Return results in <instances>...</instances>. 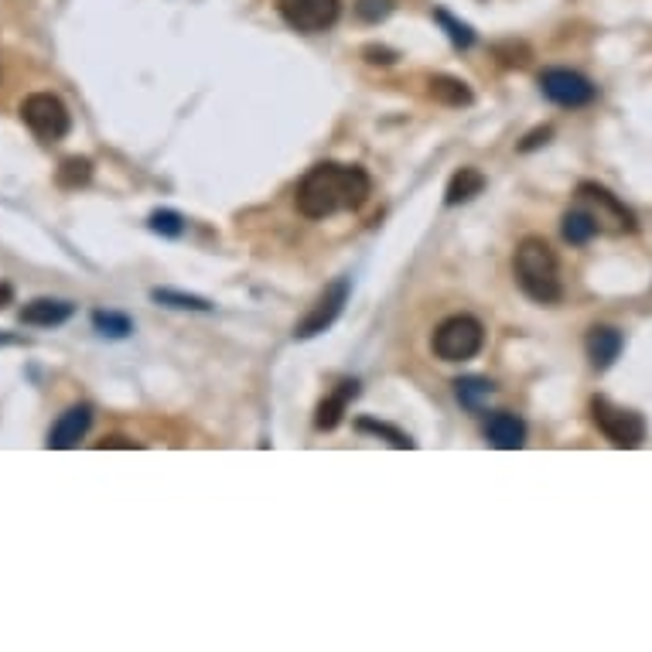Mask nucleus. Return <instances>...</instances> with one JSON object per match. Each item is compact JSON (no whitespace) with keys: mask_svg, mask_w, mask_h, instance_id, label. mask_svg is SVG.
I'll use <instances>...</instances> for the list:
<instances>
[{"mask_svg":"<svg viewBox=\"0 0 652 652\" xmlns=\"http://www.w3.org/2000/svg\"><path fill=\"white\" fill-rule=\"evenodd\" d=\"M11 297H14L11 284H0V308H7V304H11Z\"/></svg>","mask_w":652,"mask_h":652,"instance_id":"30","label":"nucleus"},{"mask_svg":"<svg viewBox=\"0 0 652 652\" xmlns=\"http://www.w3.org/2000/svg\"><path fill=\"white\" fill-rule=\"evenodd\" d=\"M356 396H359V383H356V379H345V383H338V390L318 403V414H315V427H318V431H335V427L342 424L345 410H349V400H356Z\"/></svg>","mask_w":652,"mask_h":652,"instance_id":"13","label":"nucleus"},{"mask_svg":"<svg viewBox=\"0 0 652 652\" xmlns=\"http://www.w3.org/2000/svg\"><path fill=\"white\" fill-rule=\"evenodd\" d=\"M485 434H489V441L499 451H516V448H523V444H526V424L516 414H509V410L492 414L489 424H485Z\"/></svg>","mask_w":652,"mask_h":652,"instance_id":"14","label":"nucleus"},{"mask_svg":"<svg viewBox=\"0 0 652 652\" xmlns=\"http://www.w3.org/2000/svg\"><path fill=\"white\" fill-rule=\"evenodd\" d=\"M356 14H359V21L379 24V21H386L393 14V0H359Z\"/></svg>","mask_w":652,"mask_h":652,"instance_id":"26","label":"nucleus"},{"mask_svg":"<svg viewBox=\"0 0 652 652\" xmlns=\"http://www.w3.org/2000/svg\"><path fill=\"white\" fill-rule=\"evenodd\" d=\"M277 14L301 35H321L342 18V0H277Z\"/></svg>","mask_w":652,"mask_h":652,"instance_id":"7","label":"nucleus"},{"mask_svg":"<svg viewBox=\"0 0 652 652\" xmlns=\"http://www.w3.org/2000/svg\"><path fill=\"white\" fill-rule=\"evenodd\" d=\"M356 427H359V431L376 434V437H386V441H390L393 448H414V441H410L407 434L396 431V427H390V424H383V420H369V417H362V420H356Z\"/></svg>","mask_w":652,"mask_h":652,"instance_id":"23","label":"nucleus"},{"mask_svg":"<svg viewBox=\"0 0 652 652\" xmlns=\"http://www.w3.org/2000/svg\"><path fill=\"white\" fill-rule=\"evenodd\" d=\"M560 233H564V239L571 246H584V243H591L601 229H598V219H594L584 205H577V209H571L564 219H560Z\"/></svg>","mask_w":652,"mask_h":652,"instance_id":"15","label":"nucleus"},{"mask_svg":"<svg viewBox=\"0 0 652 652\" xmlns=\"http://www.w3.org/2000/svg\"><path fill=\"white\" fill-rule=\"evenodd\" d=\"M55 181L65 192H76V188H86L93 181V161L89 158H65L55 171Z\"/></svg>","mask_w":652,"mask_h":652,"instance_id":"18","label":"nucleus"},{"mask_svg":"<svg viewBox=\"0 0 652 652\" xmlns=\"http://www.w3.org/2000/svg\"><path fill=\"white\" fill-rule=\"evenodd\" d=\"M431 96L437 99L441 106H472V89H468L465 79H455V76H431L427 82Z\"/></svg>","mask_w":652,"mask_h":652,"instance_id":"17","label":"nucleus"},{"mask_svg":"<svg viewBox=\"0 0 652 652\" xmlns=\"http://www.w3.org/2000/svg\"><path fill=\"white\" fill-rule=\"evenodd\" d=\"M485 188V175L478 168H461L451 175L448 181V192H444V202L448 205H461V202H472L475 195H482Z\"/></svg>","mask_w":652,"mask_h":652,"instance_id":"16","label":"nucleus"},{"mask_svg":"<svg viewBox=\"0 0 652 652\" xmlns=\"http://www.w3.org/2000/svg\"><path fill=\"white\" fill-rule=\"evenodd\" d=\"M540 89L550 103L567 106V110H581V106L594 103V96H598V86L574 69H543Z\"/></svg>","mask_w":652,"mask_h":652,"instance_id":"8","label":"nucleus"},{"mask_svg":"<svg viewBox=\"0 0 652 652\" xmlns=\"http://www.w3.org/2000/svg\"><path fill=\"white\" fill-rule=\"evenodd\" d=\"M434 18L448 28V38L455 41V48H472L475 45V31L468 28V24H461V21H455L451 18L448 11H434Z\"/></svg>","mask_w":652,"mask_h":652,"instance_id":"24","label":"nucleus"},{"mask_svg":"<svg viewBox=\"0 0 652 652\" xmlns=\"http://www.w3.org/2000/svg\"><path fill=\"white\" fill-rule=\"evenodd\" d=\"M550 134H554V127H540V130H533V134H530V137H526V140H523V144H519V151H523V154H526V151H533V147H540V144H547V140H550Z\"/></svg>","mask_w":652,"mask_h":652,"instance_id":"29","label":"nucleus"},{"mask_svg":"<svg viewBox=\"0 0 652 652\" xmlns=\"http://www.w3.org/2000/svg\"><path fill=\"white\" fill-rule=\"evenodd\" d=\"M362 59H366L369 65H393L400 55H396L393 48H383V45H366L362 48Z\"/></svg>","mask_w":652,"mask_h":652,"instance_id":"27","label":"nucleus"},{"mask_svg":"<svg viewBox=\"0 0 652 652\" xmlns=\"http://www.w3.org/2000/svg\"><path fill=\"white\" fill-rule=\"evenodd\" d=\"M96 448H99V451H106V448L134 451V448H137V441H130V437H123V434H110V437H103V441H96Z\"/></svg>","mask_w":652,"mask_h":652,"instance_id":"28","label":"nucleus"},{"mask_svg":"<svg viewBox=\"0 0 652 652\" xmlns=\"http://www.w3.org/2000/svg\"><path fill=\"white\" fill-rule=\"evenodd\" d=\"M93 328L99 335H110V338H127L134 332V321L120 311H93Z\"/></svg>","mask_w":652,"mask_h":652,"instance_id":"21","label":"nucleus"},{"mask_svg":"<svg viewBox=\"0 0 652 652\" xmlns=\"http://www.w3.org/2000/svg\"><path fill=\"white\" fill-rule=\"evenodd\" d=\"M577 202H581L584 209H588L591 216L598 219L601 233H618V236H622V233H635V229H639V222H635V212L625 202H618V198L608 192L605 185L581 181V185H577Z\"/></svg>","mask_w":652,"mask_h":652,"instance_id":"5","label":"nucleus"},{"mask_svg":"<svg viewBox=\"0 0 652 652\" xmlns=\"http://www.w3.org/2000/svg\"><path fill=\"white\" fill-rule=\"evenodd\" d=\"M495 52V59H499L502 65H509V69H523L526 62H530V48L526 45H519V41H502V45H495L492 48Z\"/></svg>","mask_w":652,"mask_h":652,"instance_id":"25","label":"nucleus"},{"mask_svg":"<svg viewBox=\"0 0 652 652\" xmlns=\"http://www.w3.org/2000/svg\"><path fill=\"white\" fill-rule=\"evenodd\" d=\"M21 120H24V127H28L38 140H45V144H55V140H62L72 130L69 106L52 93H31L24 99Z\"/></svg>","mask_w":652,"mask_h":652,"instance_id":"4","label":"nucleus"},{"mask_svg":"<svg viewBox=\"0 0 652 652\" xmlns=\"http://www.w3.org/2000/svg\"><path fill=\"white\" fill-rule=\"evenodd\" d=\"M431 349L441 362H468L485 349V325L472 315H451L434 328Z\"/></svg>","mask_w":652,"mask_h":652,"instance_id":"3","label":"nucleus"},{"mask_svg":"<svg viewBox=\"0 0 652 652\" xmlns=\"http://www.w3.org/2000/svg\"><path fill=\"white\" fill-rule=\"evenodd\" d=\"M21 338L18 335H7V332H0V345H18Z\"/></svg>","mask_w":652,"mask_h":652,"instance_id":"31","label":"nucleus"},{"mask_svg":"<svg viewBox=\"0 0 652 652\" xmlns=\"http://www.w3.org/2000/svg\"><path fill=\"white\" fill-rule=\"evenodd\" d=\"M373 195V181L356 164H315L308 175L301 178L294 195V205L304 219L321 222L332 219L338 212H356Z\"/></svg>","mask_w":652,"mask_h":652,"instance_id":"1","label":"nucleus"},{"mask_svg":"<svg viewBox=\"0 0 652 652\" xmlns=\"http://www.w3.org/2000/svg\"><path fill=\"white\" fill-rule=\"evenodd\" d=\"M345 301H349V280H335V284L315 301V308L304 315L301 325L294 328V338H315L325 332V328H332L335 318L342 315Z\"/></svg>","mask_w":652,"mask_h":652,"instance_id":"9","label":"nucleus"},{"mask_svg":"<svg viewBox=\"0 0 652 652\" xmlns=\"http://www.w3.org/2000/svg\"><path fill=\"white\" fill-rule=\"evenodd\" d=\"M513 270H516V284L523 287V294L530 301L557 304L564 297V277H560L557 253L550 250V243L543 236L519 239Z\"/></svg>","mask_w":652,"mask_h":652,"instance_id":"2","label":"nucleus"},{"mask_svg":"<svg viewBox=\"0 0 652 652\" xmlns=\"http://www.w3.org/2000/svg\"><path fill=\"white\" fill-rule=\"evenodd\" d=\"M151 297L158 304H168V308H178V311H212V304L205 297L181 294V291H171V287H154Z\"/></svg>","mask_w":652,"mask_h":652,"instance_id":"20","label":"nucleus"},{"mask_svg":"<svg viewBox=\"0 0 652 652\" xmlns=\"http://www.w3.org/2000/svg\"><path fill=\"white\" fill-rule=\"evenodd\" d=\"M72 315H76V304L72 301H55V297H38V301L24 304L21 308V325L31 328H59Z\"/></svg>","mask_w":652,"mask_h":652,"instance_id":"11","label":"nucleus"},{"mask_svg":"<svg viewBox=\"0 0 652 652\" xmlns=\"http://www.w3.org/2000/svg\"><path fill=\"white\" fill-rule=\"evenodd\" d=\"M622 345H625V338L612 325H594L588 338H584V349H588V359H591L594 369L612 366V362L622 356Z\"/></svg>","mask_w":652,"mask_h":652,"instance_id":"12","label":"nucleus"},{"mask_svg":"<svg viewBox=\"0 0 652 652\" xmlns=\"http://www.w3.org/2000/svg\"><path fill=\"white\" fill-rule=\"evenodd\" d=\"M591 417L598 424V431L615 444V448H639L646 441V420L635 410H625V407H615L612 400L605 396H594L591 400Z\"/></svg>","mask_w":652,"mask_h":652,"instance_id":"6","label":"nucleus"},{"mask_svg":"<svg viewBox=\"0 0 652 652\" xmlns=\"http://www.w3.org/2000/svg\"><path fill=\"white\" fill-rule=\"evenodd\" d=\"M455 396H458L461 407L478 410L482 407V400H489L492 396V383L485 376H461L455 383Z\"/></svg>","mask_w":652,"mask_h":652,"instance_id":"19","label":"nucleus"},{"mask_svg":"<svg viewBox=\"0 0 652 652\" xmlns=\"http://www.w3.org/2000/svg\"><path fill=\"white\" fill-rule=\"evenodd\" d=\"M147 226H151V233H158V236L178 239L181 233H185V216L175 209H158V212H151Z\"/></svg>","mask_w":652,"mask_h":652,"instance_id":"22","label":"nucleus"},{"mask_svg":"<svg viewBox=\"0 0 652 652\" xmlns=\"http://www.w3.org/2000/svg\"><path fill=\"white\" fill-rule=\"evenodd\" d=\"M89 427H93V407H89V403H76V407H69L59 420H55L45 444L52 451H69L89 434Z\"/></svg>","mask_w":652,"mask_h":652,"instance_id":"10","label":"nucleus"}]
</instances>
